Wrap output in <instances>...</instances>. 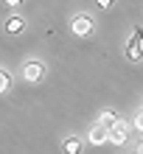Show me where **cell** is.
Wrapping results in <instances>:
<instances>
[{
  "instance_id": "1",
  "label": "cell",
  "mask_w": 143,
  "mask_h": 154,
  "mask_svg": "<svg viewBox=\"0 0 143 154\" xmlns=\"http://www.w3.org/2000/svg\"><path fill=\"white\" fill-rule=\"evenodd\" d=\"M107 140L112 143V146H123V143L129 140V123L126 121H115V123H110L107 126Z\"/></svg>"
},
{
  "instance_id": "2",
  "label": "cell",
  "mask_w": 143,
  "mask_h": 154,
  "mask_svg": "<svg viewBox=\"0 0 143 154\" xmlns=\"http://www.w3.org/2000/svg\"><path fill=\"white\" fill-rule=\"evenodd\" d=\"M70 31H73L76 37H90L93 34V17L90 14H76L73 20H70Z\"/></svg>"
},
{
  "instance_id": "3",
  "label": "cell",
  "mask_w": 143,
  "mask_h": 154,
  "mask_svg": "<svg viewBox=\"0 0 143 154\" xmlns=\"http://www.w3.org/2000/svg\"><path fill=\"white\" fill-rule=\"evenodd\" d=\"M42 76H45V65H42L39 59H28L23 65V79L28 81V84H34V81H39Z\"/></svg>"
},
{
  "instance_id": "4",
  "label": "cell",
  "mask_w": 143,
  "mask_h": 154,
  "mask_svg": "<svg viewBox=\"0 0 143 154\" xmlns=\"http://www.w3.org/2000/svg\"><path fill=\"white\" fill-rule=\"evenodd\" d=\"M87 137H90V143H93V146H101V143H107V126L95 123L93 129H90V134H87Z\"/></svg>"
},
{
  "instance_id": "5",
  "label": "cell",
  "mask_w": 143,
  "mask_h": 154,
  "mask_svg": "<svg viewBox=\"0 0 143 154\" xmlns=\"http://www.w3.org/2000/svg\"><path fill=\"white\" fill-rule=\"evenodd\" d=\"M23 28H25V20H23L20 14H11V17L6 20V31H8V34H20Z\"/></svg>"
},
{
  "instance_id": "6",
  "label": "cell",
  "mask_w": 143,
  "mask_h": 154,
  "mask_svg": "<svg viewBox=\"0 0 143 154\" xmlns=\"http://www.w3.org/2000/svg\"><path fill=\"white\" fill-rule=\"evenodd\" d=\"M126 56H129L132 62H143V48H140V42H135V39L129 42V51H126Z\"/></svg>"
},
{
  "instance_id": "7",
  "label": "cell",
  "mask_w": 143,
  "mask_h": 154,
  "mask_svg": "<svg viewBox=\"0 0 143 154\" xmlns=\"http://www.w3.org/2000/svg\"><path fill=\"white\" fill-rule=\"evenodd\" d=\"M62 146H65L67 154H79V151H82V140H79V137H67Z\"/></svg>"
},
{
  "instance_id": "8",
  "label": "cell",
  "mask_w": 143,
  "mask_h": 154,
  "mask_svg": "<svg viewBox=\"0 0 143 154\" xmlns=\"http://www.w3.org/2000/svg\"><path fill=\"white\" fill-rule=\"evenodd\" d=\"M6 90H11V73L0 67V93H6Z\"/></svg>"
},
{
  "instance_id": "9",
  "label": "cell",
  "mask_w": 143,
  "mask_h": 154,
  "mask_svg": "<svg viewBox=\"0 0 143 154\" xmlns=\"http://www.w3.org/2000/svg\"><path fill=\"white\" fill-rule=\"evenodd\" d=\"M115 121H118V115H115L112 109H107V112H101V121H98V123H101V126H110Z\"/></svg>"
},
{
  "instance_id": "10",
  "label": "cell",
  "mask_w": 143,
  "mask_h": 154,
  "mask_svg": "<svg viewBox=\"0 0 143 154\" xmlns=\"http://www.w3.org/2000/svg\"><path fill=\"white\" fill-rule=\"evenodd\" d=\"M135 129H138V132H143V109L135 115Z\"/></svg>"
},
{
  "instance_id": "11",
  "label": "cell",
  "mask_w": 143,
  "mask_h": 154,
  "mask_svg": "<svg viewBox=\"0 0 143 154\" xmlns=\"http://www.w3.org/2000/svg\"><path fill=\"white\" fill-rule=\"evenodd\" d=\"M95 3H98V6H101V8H110V6L115 3V0H95Z\"/></svg>"
},
{
  "instance_id": "12",
  "label": "cell",
  "mask_w": 143,
  "mask_h": 154,
  "mask_svg": "<svg viewBox=\"0 0 143 154\" xmlns=\"http://www.w3.org/2000/svg\"><path fill=\"white\" fill-rule=\"evenodd\" d=\"M135 151H138V154H143V140H140L138 146H135Z\"/></svg>"
},
{
  "instance_id": "13",
  "label": "cell",
  "mask_w": 143,
  "mask_h": 154,
  "mask_svg": "<svg viewBox=\"0 0 143 154\" xmlns=\"http://www.w3.org/2000/svg\"><path fill=\"white\" fill-rule=\"evenodd\" d=\"M6 3H8V6H17V3H20V0H6Z\"/></svg>"
}]
</instances>
